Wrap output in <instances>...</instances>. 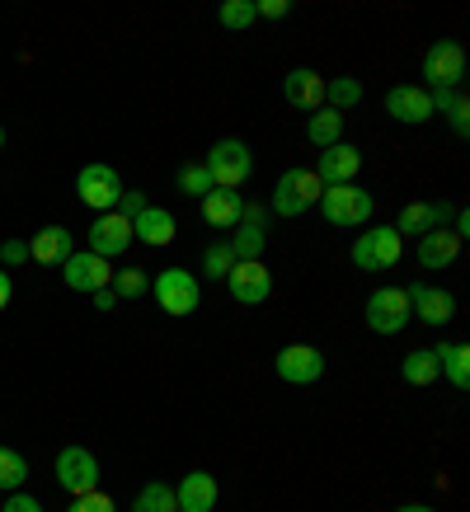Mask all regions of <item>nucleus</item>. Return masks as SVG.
I'll return each instance as SVG.
<instances>
[{
  "instance_id": "nucleus-6",
  "label": "nucleus",
  "mask_w": 470,
  "mask_h": 512,
  "mask_svg": "<svg viewBox=\"0 0 470 512\" xmlns=\"http://www.w3.org/2000/svg\"><path fill=\"white\" fill-rule=\"evenodd\" d=\"M123 179H118V170L113 165H85V170L76 174V198L90 207V212H118V202H123Z\"/></svg>"
},
{
  "instance_id": "nucleus-24",
  "label": "nucleus",
  "mask_w": 470,
  "mask_h": 512,
  "mask_svg": "<svg viewBox=\"0 0 470 512\" xmlns=\"http://www.w3.org/2000/svg\"><path fill=\"white\" fill-rule=\"evenodd\" d=\"M29 259L33 264H66L71 259V231L66 226H43V231L29 240Z\"/></svg>"
},
{
  "instance_id": "nucleus-28",
  "label": "nucleus",
  "mask_w": 470,
  "mask_h": 512,
  "mask_svg": "<svg viewBox=\"0 0 470 512\" xmlns=\"http://www.w3.org/2000/svg\"><path fill=\"white\" fill-rule=\"evenodd\" d=\"M353 104H362V80H353V76L325 80V109L344 113V109H353Z\"/></svg>"
},
{
  "instance_id": "nucleus-36",
  "label": "nucleus",
  "mask_w": 470,
  "mask_h": 512,
  "mask_svg": "<svg viewBox=\"0 0 470 512\" xmlns=\"http://www.w3.org/2000/svg\"><path fill=\"white\" fill-rule=\"evenodd\" d=\"M66 512H118V508H113L109 494H99V489H94V494L71 498V508H66Z\"/></svg>"
},
{
  "instance_id": "nucleus-25",
  "label": "nucleus",
  "mask_w": 470,
  "mask_h": 512,
  "mask_svg": "<svg viewBox=\"0 0 470 512\" xmlns=\"http://www.w3.org/2000/svg\"><path fill=\"white\" fill-rule=\"evenodd\" d=\"M433 357H438V372L447 376L456 390H470V348L466 343H438Z\"/></svg>"
},
{
  "instance_id": "nucleus-30",
  "label": "nucleus",
  "mask_w": 470,
  "mask_h": 512,
  "mask_svg": "<svg viewBox=\"0 0 470 512\" xmlns=\"http://www.w3.org/2000/svg\"><path fill=\"white\" fill-rule=\"evenodd\" d=\"M24 480H29V461H24L15 447H0V489H5V494H19Z\"/></svg>"
},
{
  "instance_id": "nucleus-17",
  "label": "nucleus",
  "mask_w": 470,
  "mask_h": 512,
  "mask_svg": "<svg viewBox=\"0 0 470 512\" xmlns=\"http://www.w3.org/2000/svg\"><path fill=\"white\" fill-rule=\"evenodd\" d=\"M452 212H456L452 202H409L391 231L400 235V240H409V235L419 240V235H428V231H442V226L452 221Z\"/></svg>"
},
{
  "instance_id": "nucleus-20",
  "label": "nucleus",
  "mask_w": 470,
  "mask_h": 512,
  "mask_svg": "<svg viewBox=\"0 0 470 512\" xmlns=\"http://www.w3.org/2000/svg\"><path fill=\"white\" fill-rule=\"evenodd\" d=\"M461 245H466V240H456V235L442 226V231L419 235V249H414V259H419V268L438 273V268H452L456 259H461Z\"/></svg>"
},
{
  "instance_id": "nucleus-9",
  "label": "nucleus",
  "mask_w": 470,
  "mask_h": 512,
  "mask_svg": "<svg viewBox=\"0 0 470 512\" xmlns=\"http://www.w3.org/2000/svg\"><path fill=\"white\" fill-rule=\"evenodd\" d=\"M461 76H466V52H461V43L442 38V43L428 47V57H423V80H428V90H456Z\"/></svg>"
},
{
  "instance_id": "nucleus-27",
  "label": "nucleus",
  "mask_w": 470,
  "mask_h": 512,
  "mask_svg": "<svg viewBox=\"0 0 470 512\" xmlns=\"http://www.w3.org/2000/svg\"><path fill=\"white\" fill-rule=\"evenodd\" d=\"M400 376H405V386H433L438 381V357H433V348H414V353L400 362Z\"/></svg>"
},
{
  "instance_id": "nucleus-3",
  "label": "nucleus",
  "mask_w": 470,
  "mask_h": 512,
  "mask_svg": "<svg viewBox=\"0 0 470 512\" xmlns=\"http://www.w3.org/2000/svg\"><path fill=\"white\" fill-rule=\"evenodd\" d=\"M320 193H325V184L315 179V170L292 165V170L273 184V207H268V212H273V217H301V212H311L315 202H320Z\"/></svg>"
},
{
  "instance_id": "nucleus-33",
  "label": "nucleus",
  "mask_w": 470,
  "mask_h": 512,
  "mask_svg": "<svg viewBox=\"0 0 470 512\" xmlns=\"http://www.w3.org/2000/svg\"><path fill=\"white\" fill-rule=\"evenodd\" d=\"M217 19H221V24H226L231 33H240V29H250V24H259V15H254V0H221Z\"/></svg>"
},
{
  "instance_id": "nucleus-4",
  "label": "nucleus",
  "mask_w": 470,
  "mask_h": 512,
  "mask_svg": "<svg viewBox=\"0 0 470 512\" xmlns=\"http://www.w3.org/2000/svg\"><path fill=\"white\" fill-rule=\"evenodd\" d=\"M203 170L212 174V184H217V188H231V193H235V188L254 174V156H250V146H245L240 137H221V141H212Z\"/></svg>"
},
{
  "instance_id": "nucleus-22",
  "label": "nucleus",
  "mask_w": 470,
  "mask_h": 512,
  "mask_svg": "<svg viewBox=\"0 0 470 512\" xmlns=\"http://www.w3.org/2000/svg\"><path fill=\"white\" fill-rule=\"evenodd\" d=\"M174 235H179V226H174V212H165V207H146L141 217H132V240H141V245L165 249Z\"/></svg>"
},
{
  "instance_id": "nucleus-35",
  "label": "nucleus",
  "mask_w": 470,
  "mask_h": 512,
  "mask_svg": "<svg viewBox=\"0 0 470 512\" xmlns=\"http://www.w3.org/2000/svg\"><path fill=\"white\" fill-rule=\"evenodd\" d=\"M447 123H452V137H470V99L456 90L452 109H447Z\"/></svg>"
},
{
  "instance_id": "nucleus-13",
  "label": "nucleus",
  "mask_w": 470,
  "mask_h": 512,
  "mask_svg": "<svg viewBox=\"0 0 470 512\" xmlns=\"http://www.w3.org/2000/svg\"><path fill=\"white\" fill-rule=\"evenodd\" d=\"M62 268H66V287H71V292H85V296L104 292L113 282V264L99 259V254H90V249H76Z\"/></svg>"
},
{
  "instance_id": "nucleus-14",
  "label": "nucleus",
  "mask_w": 470,
  "mask_h": 512,
  "mask_svg": "<svg viewBox=\"0 0 470 512\" xmlns=\"http://www.w3.org/2000/svg\"><path fill=\"white\" fill-rule=\"evenodd\" d=\"M226 287H231V296L240 306H264L268 296H273V273L264 268V259H245V264L231 268Z\"/></svg>"
},
{
  "instance_id": "nucleus-34",
  "label": "nucleus",
  "mask_w": 470,
  "mask_h": 512,
  "mask_svg": "<svg viewBox=\"0 0 470 512\" xmlns=\"http://www.w3.org/2000/svg\"><path fill=\"white\" fill-rule=\"evenodd\" d=\"M174 184H179V193H188V198H198V202L217 188V184H212V174H207L203 165H184V170L174 174Z\"/></svg>"
},
{
  "instance_id": "nucleus-42",
  "label": "nucleus",
  "mask_w": 470,
  "mask_h": 512,
  "mask_svg": "<svg viewBox=\"0 0 470 512\" xmlns=\"http://www.w3.org/2000/svg\"><path fill=\"white\" fill-rule=\"evenodd\" d=\"M113 306H118V296H113L109 287H104V292H94V311H113Z\"/></svg>"
},
{
  "instance_id": "nucleus-38",
  "label": "nucleus",
  "mask_w": 470,
  "mask_h": 512,
  "mask_svg": "<svg viewBox=\"0 0 470 512\" xmlns=\"http://www.w3.org/2000/svg\"><path fill=\"white\" fill-rule=\"evenodd\" d=\"M254 15L259 19H287L292 15V5H287V0H254Z\"/></svg>"
},
{
  "instance_id": "nucleus-41",
  "label": "nucleus",
  "mask_w": 470,
  "mask_h": 512,
  "mask_svg": "<svg viewBox=\"0 0 470 512\" xmlns=\"http://www.w3.org/2000/svg\"><path fill=\"white\" fill-rule=\"evenodd\" d=\"M10 296H15V282H10V273H5V268H0V311H5V306H10Z\"/></svg>"
},
{
  "instance_id": "nucleus-31",
  "label": "nucleus",
  "mask_w": 470,
  "mask_h": 512,
  "mask_svg": "<svg viewBox=\"0 0 470 512\" xmlns=\"http://www.w3.org/2000/svg\"><path fill=\"white\" fill-rule=\"evenodd\" d=\"M137 512H179V498H174L170 484L151 480V484H146V489L137 494Z\"/></svg>"
},
{
  "instance_id": "nucleus-1",
  "label": "nucleus",
  "mask_w": 470,
  "mask_h": 512,
  "mask_svg": "<svg viewBox=\"0 0 470 512\" xmlns=\"http://www.w3.org/2000/svg\"><path fill=\"white\" fill-rule=\"evenodd\" d=\"M315 207H320V217H325L329 226H339V231L367 226V221H372V212H376L372 193H367V188H358V184H334V188H325Z\"/></svg>"
},
{
  "instance_id": "nucleus-39",
  "label": "nucleus",
  "mask_w": 470,
  "mask_h": 512,
  "mask_svg": "<svg viewBox=\"0 0 470 512\" xmlns=\"http://www.w3.org/2000/svg\"><path fill=\"white\" fill-rule=\"evenodd\" d=\"M0 512H43V503H38V498H29V494H10Z\"/></svg>"
},
{
  "instance_id": "nucleus-16",
  "label": "nucleus",
  "mask_w": 470,
  "mask_h": 512,
  "mask_svg": "<svg viewBox=\"0 0 470 512\" xmlns=\"http://www.w3.org/2000/svg\"><path fill=\"white\" fill-rule=\"evenodd\" d=\"M132 249V221L123 217V212H104V217H94L90 226V254H99V259H118V254H127Z\"/></svg>"
},
{
  "instance_id": "nucleus-15",
  "label": "nucleus",
  "mask_w": 470,
  "mask_h": 512,
  "mask_svg": "<svg viewBox=\"0 0 470 512\" xmlns=\"http://www.w3.org/2000/svg\"><path fill=\"white\" fill-rule=\"evenodd\" d=\"M362 174V151L353 146V141H334V146H325L320 151V165H315V179L325 188L334 184H353Z\"/></svg>"
},
{
  "instance_id": "nucleus-23",
  "label": "nucleus",
  "mask_w": 470,
  "mask_h": 512,
  "mask_svg": "<svg viewBox=\"0 0 470 512\" xmlns=\"http://www.w3.org/2000/svg\"><path fill=\"white\" fill-rule=\"evenodd\" d=\"M240 212H245V198L231 193V188H212L203 198V221L212 231H235V226H240Z\"/></svg>"
},
{
  "instance_id": "nucleus-18",
  "label": "nucleus",
  "mask_w": 470,
  "mask_h": 512,
  "mask_svg": "<svg viewBox=\"0 0 470 512\" xmlns=\"http://www.w3.org/2000/svg\"><path fill=\"white\" fill-rule=\"evenodd\" d=\"M386 113H391L395 123L419 127L433 118V99H428L423 85H391V90H386Z\"/></svg>"
},
{
  "instance_id": "nucleus-40",
  "label": "nucleus",
  "mask_w": 470,
  "mask_h": 512,
  "mask_svg": "<svg viewBox=\"0 0 470 512\" xmlns=\"http://www.w3.org/2000/svg\"><path fill=\"white\" fill-rule=\"evenodd\" d=\"M118 207H123V217L132 221V217H141V212H146V207H151V202L141 198V193H123V202H118Z\"/></svg>"
},
{
  "instance_id": "nucleus-2",
  "label": "nucleus",
  "mask_w": 470,
  "mask_h": 512,
  "mask_svg": "<svg viewBox=\"0 0 470 512\" xmlns=\"http://www.w3.org/2000/svg\"><path fill=\"white\" fill-rule=\"evenodd\" d=\"M348 259H353V268H362V273H391V268L405 259V240H400L391 226H367V231L353 240Z\"/></svg>"
},
{
  "instance_id": "nucleus-37",
  "label": "nucleus",
  "mask_w": 470,
  "mask_h": 512,
  "mask_svg": "<svg viewBox=\"0 0 470 512\" xmlns=\"http://www.w3.org/2000/svg\"><path fill=\"white\" fill-rule=\"evenodd\" d=\"M24 259H29V240H5V245H0V264L5 268L24 264Z\"/></svg>"
},
{
  "instance_id": "nucleus-12",
  "label": "nucleus",
  "mask_w": 470,
  "mask_h": 512,
  "mask_svg": "<svg viewBox=\"0 0 470 512\" xmlns=\"http://www.w3.org/2000/svg\"><path fill=\"white\" fill-rule=\"evenodd\" d=\"M405 296H409V315H414V320H423V325H433V329H442L456 315V296L447 292V287L414 282V287H405Z\"/></svg>"
},
{
  "instance_id": "nucleus-7",
  "label": "nucleus",
  "mask_w": 470,
  "mask_h": 512,
  "mask_svg": "<svg viewBox=\"0 0 470 512\" xmlns=\"http://www.w3.org/2000/svg\"><path fill=\"white\" fill-rule=\"evenodd\" d=\"M409 320H414V315H409L405 287H376V292L367 296V329H372V334L391 339V334H400Z\"/></svg>"
},
{
  "instance_id": "nucleus-10",
  "label": "nucleus",
  "mask_w": 470,
  "mask_h": 512,
  "mask_svg": "<svg viewBox=\"0 0 470 512\" xmlns=\"http://www.w3.org/2000/svg\"><path fill=\"white\" fill-rule=\"evenodd\" d=\"M57 484H62V494H71V498L94 494V489H99V461H94V451L66 447L62 456H57Z\"/></svg>"
},
{
  "instance_id": "nucleus-11",
  "label": "nucleus",
  "mask_w": 470,
  "mask_h": 512,
  "mask_svg": "<svg viewBox=\"0 0 470 512\" xmlns=\"http://www.w3.org/2000/svg\"><path fill=\"white\" fill-rule=\"evenodd\" d=\"M268 221H273V212H268V207H259V202H245V212H240V226H235V235H231L235 264H245V259H259V254H264Z\"/></svg>"
},
{
  "instance_id": "nucleus-21",
  "label": "nucleus",
  "mask_w": 470,
  "mask_h": 512,
  "mask_svg": "<svg viewBox=\"0 0 470 512\" xmlns=\"http://www.w3.org/2000/svg\"><path fill=\"white\" fill-rule=\"evenodd\" d=\"M174 498H179V512H212L217 508V475L188 470L179 480V489H174Z\"/></svg>"
},
{
  "instance_id": "nucleus-19",
  "label": "nucleus",
  "mask_w": 470,
  "mask_h": 512,
  "mask_svg": "<svg viewBox=\"0 0 470 512\" xmlns=\"http://www.w3.org/2000/svg\"><path fill=\"white\" fill-rule=\"evenodd\" d=\"M282 94H287L292 109H301L311 118L315 109H325V76L311 71V66H297V71H287V80H282Z\"/></svg>"
},
{
  "instance_id": "nucleus-44",
  "label": "nucleus",
  "mask_w": 470,
  "mask_h": 512,
  "mask_svg": "<svg viewBox=\"0 0 470 512\" xmlns=\"http://www.w3.org/2000/svg\"><path fill=\"white\" fill-rule=\"evenodd\" d=\"M0 146H5V127H0Z\"/></svg>"
},
{
  "instance_id": "nucleus-29",
  "label": "nucleus",
  "mask_w": 470,
  "mask_h": 512,
  "mask_svg": "<svg viewBox=\"0 0 470 512\" xmlns=\"http://www.w3.org/2000/svg\"><path fill=\"white\" fill-rule=\"evenodd\" d=\"M235 268V254H231V240H217V245L203 249V278L212 282H226Z\"/></svg>"
},
{
  "instance_id": "nucleus-32",
  "label": "nucleus",
  "mask_w": 470,
  "mask_h": 512,
  "mask_svg": "<svg viewBox=\"0 0 470 512\" xmlns=\"http://www.w3.org/2000/svg\"><path fill=\"white\" fill-rule=\"evenodd\" d=\"M109 292L118 296V301H137V296H146V292H151V278H146L141 268H123V273H113Z\"/></svg>"
},
{
  "instance_id": "nucleus-5",
  "label": "nucleus",
  "mask_w": 470,
  "mask_h": 512,
  "mask_svg": "<svg viewBox=\"0 0 470 512\" xmlns=\"http://www.w3.org/2000/svg\"><path fill=\"white\" fill-rule=\"evenodd\" d=\"M151 296L165 315H193L203 306V282L188 268H165L160 278H151Z\"/></svg>"
},
{
  "instance_id": "nucleus-26",
  "label": "nucleus",
  "mask_w": 470,
  "mask_h": 512,
  "mask_svg": "<svg viewBox=\"0 0 470 512\" xmlns=\"http://www.w3.org/2000/svg\"><path fill=\"white\" fill-rule=\"evenodd\" d=\"M344 137V113H334V109H315L311 118H306V141L311 146H334V141Z\"/></svg>"
},
{
  "instance_id": "nucleus-43",
  "label": "nucleus",
  "mask_w": 470,
  "mask_h": 512,
  "mask_svg": "<svg viewBox=\"0 0 470 512\" xmlns=\"http://www.w3.org/2000/svg\"><path fill=\"white\" fill-rule=\"evenodd\" d=\"M395 512H433L428 503H405V508H395Z\"/></svg>"
},
{
  "instance_id": "nucleus-8",
  "label": "nucleus",
  "mask_w": 470,
  "mask_h": 512,
  "mask_svg": "<svg viewBox=\"0 0 470 512\" xmlns=\"http://www.w3.org/2000/svg\"><path fill=\"white\" fill-rule=\"evenodd\" d=\"M273 372H278V381H287V386H315V381L325 376V353H320L315 343H287V348H278V357H273Z\"/></svg>"
}]
</instances>
